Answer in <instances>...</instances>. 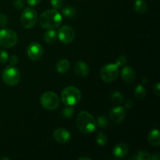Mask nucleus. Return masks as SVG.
<instances>
[{
	"instance_id": "b1692460",
	"label": "nucleus",
	"mask_w": 160,
	"mask_h": 160,
	"mask_svg": "<svg viewBox=\"0 0 160 160\" xmlns=\"http://www.w3.org/2000/svg\"><path fill=\"white\" fill-rule=\"evenodd\" d=\"M97 126L99 127L100 128H106L109 125V121H108V119L106 118L105 116H99V117L97 118Z\"/></svg>"
},
{
	"instance_id": "f704fd0d",
	"label": "nucleus",
	"mask_w": 160,
	"mask_h": 160,
	"mask_svg": "<svg viewBox=\"0 0 160 160\" xmlns=\"http://www.w3.org/2000/svg\"><path fill=\"white\" fill-rule=\"evenodd\" d=\"M133 106H134V102H133V101L131 99L128 100L126 102V103H125V108L126 109H131L133 107Z\"/></svg>"
},
{
	"instance_id": "c756f323",
	"label": "nucleus",
	"mask_w": 160,
	"mask_h": 160,
	"mask_svg": "<svg viewBox=\"0 0 160 160\" xmlns=\"http://www.w3.org/2000/svg\"><path fill=\"white\" fill-rule=\"evenodd\" d=\"M24 5L23 0H13V6L16 9H22L24 7Z\"/></svg>"
},
{
	"instance_id": "a878e982",
	"label": "nucleus",
	"mask_w": 160,
	"mask_h": 160,
	"mask_svg": "<svg viewBox=\"0 0 160 160\" xmlns=\"http://www.w3.org/2000/svg\"><path fill=\"white\" fill-rule=\"evenodd\" d=\"M74 114V109L71 106L64 108L62 111V115L64 118H70Z\"/></svg>"
},
{
	"instance_id": "7ed1b4c3",
	"label": "nucleus",
	"mask_w": 160,
	"mask_h": 160,
	"mask_svg": "<svg viewBox=\"0 0 160 160\" xmlns=\"http://www.w3.org/2000/svg\"><path fill=\"white\" fill-rule=\"evenodd\" d=\"M81 98V91L76 87L69 86L65 88L61 93V99L63 104L73 106L78 104Z\"/></svg>"
},
{
	"instance_id": "20e7f679",
	"label": "nucleus",
	"mask_w": 160,
	"mask_h": 160,
	"mask_svg": "<svg viewBox=\"0 0 160 160\" xmlns=\"http://www.w3.org/2000/svg\"><path fill=\"white\" fill-rule=\"evenodd\" d=\"M2 78L3 82L6 85L12 87V86H16L17 84H18V83L20 81L21 75H20V71L17 67L11 65L8 66L4 69Z\"/></svg>"
},
{
	"instance_id": "6ab92c4d",
	"label": "nucleus",
	"mask_w": 160,
	"mask_h": 160,
	"mask_svg": "<svg viewBox=\"0 0 160 160\" xmlns=\"http://www.w3.org/2000/svg\"><path fill=\"white\" fill-rule=\"evenodd\" d=\"M147 8V3L145 0H136L134 2V10L138 12V13H144L146 12Z\"/></svg>"
},
{
	"instance_id": "412c9836",
	"label": "nucleus",
	"mask_w": 160,
	"mask_h": 160,
	"mask_svg": "<svg viewBox=\"0 0 160 160\" xmlns=\"http://www.w3.org/2000/svg\"><path fill=\"white\" fill-rule=\"evenodd\" d=\"M96 143L100 146H105L108 142V137L105 133L99 131L97 134L96 138H95Z\"/></svg>"
},
{
	"instance_id": "423d86ee",
	"label": "nucleus",
	"mask_w": 160,
	"mask_h": 160,
	"mask_svg": "<svg viewBox=\"0 0 160 160\" xmlns=\"http://www.w3.org/2000/svg\"><path fill=\"white\" fill-rule=\"evenodd\" d=\"M18 38L12 30L3 28L0 30V46L3 48H11L17 45Z\"/></svg>"
},
{
	"instance_id": "aec40b11",
	"label": "nucleus",
	"mask_w": 160,
	"mask_h": 160,
	"mask_svg": "<svg viewBox=\"0 0 160 160\" xmlns=\"http://www.w3.org/2000/svg\"><path fill=\"white\" fill-rule=\"evenodd\" d=\"M146 95V90L142 84H138L134 88V96L138 99H142Z\"/></svg>"
},
{
	"instance_id": "4be33fe9",
	"label": "nucleus",
	"mask_w": 160,
	"mask_h": 160,
	"mask_svg": "<svg viewBox=\"0 0 160 160\" xmlns=\"http://www.w3.org/2000/svg\"><path fill=\"white\" fill-rule=\"evenodd\" d=\"M123 99H124L123 95L121 92H118V91H116V92H112V95H111V100L115 104H121L123 102Z\"/></svg>"
},
{
	"instance_id": "473e14b6",
	"label": "nucleus",
	"mask_w": 160,
	"mask_h": 160,
	"mask_svg": "<svg viewBox=\"0 0 160 160\" xmlns=\"http://www.w3.org/2000/svg\"><path fill=\"white\" fill-rule=\"evenodd\" d=\"M9 62H10L11 65L15 66L16 64L18 62V57H17L16 55H13V56H11L10 59H9Z\"/></svg>"
},
{
	"instance_id": "0eeeda50",
	"label": "nucleus",
	"mask_w": 160,
	"mask_h": 160,
	"mask_svg": "<svg viewBox=\"0 0 160 160\" xmlns=\"http://www.w3.org/2000/svg\"><path fill=\"white\" fill-rule=\"evenodd\" d=\"M38 13L32 8H26L22 12L20 17V23L22 26L26 29L34 28L38 22Z\"/></svg>"
},
{
	"instance_id": "a211bd4d",
	"label": "nucleus",
	"mask_w": 160,
	"mask_h": 160,
	"mask_svg": "<svg viewBox=\"0 0 160 160\" xmlns=\"http://www.w3.org/2000/svg\"><path fill=\"white\" fill-rule=\"evenodd\" d=\"M57 33H56V31L54 29H49L44 34V40H45V42L46 43H54L57 40Z\"/></svg>"
},
{
	"instance_id": "f8f14e48",
	"label": "nucleus",
	"mask_w": 160,
	"mask_h": 160,
	"mask_svg": "<svg viewBox=\"0 0 160 160\" xmlns=\"http://www.w3.org/2000/svg\"><path fill=\"white\" fill-rule=\"evenodd\" d=\"M53 138L56 142L60 144H66L70 140V132L64 128H58L55 130L52 135Z\"/></svg>"
},
{
	"instance_id": "ddd939ff",
	"label": "nucleus",
	"mask_w": 160,
	"mask_h": 160,
	"mask_svg": "<svg viewBox=\"0 0 160 160\" xmlns=\"http://www.w3.org/2000/svg\"><path fill=\"white\" fill-rule=\"evenodd\" d=\"M73 71L77 76L80 78H84L88 75L90 68L86 62L83 61H77L73 66Z\"/></svg>"
},
{
	"instance_id": "f257e3e1",
	"label": "nucleus",
	"mask_w": 160,
	"mask_h": 160,
	"mask_svg": "<svg viewBox=\"0 0 160 160\" xmlns=\"http://www.w3.org/2000/svg\"><path fill=\"white\" fill-rule=\"evenodd\" d=\"M62 16L56 9L45 11L38 19L40 26L45 29L48 30L59 28L62 23Z\"/></svg>"
},
{
	"instance_id": "c9c22d12",
	"label": "nucleus",
	"mask_w": 160,
	"mask_h": 160,
	"mask_svg": "<svg viewBox=\"0 0 160 160\" xmlns=\"http://www.w3.org/2000/svg\"><path fill=\"white\" fill-rule=\"evenodd\" d=\"M160 159L159 153L155 152L152 156H150V160H159Z\"/></svg>"
},
{
	"instance_id": "dca6fc26",
	"label": "nucleus",
	"mask_w": 160,
	"mask_h": 160,
	"mask_svg": "<svg viewBox=\"0 0 160 160\" xmlns=\"http://www.w3.org/2000/svg\"><path fill=\"white\" fill-rule=\"evenodd\" d=\"M148 142L152 146H159L160 145V138H159V131L158 129H153L148 133Z\"/></svg>"
},
{
	"instance_id": "4468645a",
	"label": "nucleus",
	"mask_w": 160,
	"mask_h": 160,
	"mask_svg": "<svg viewBox=\"0 0 160 160\" xmlns=\"http://www.w3.org/2000/svg\"><path fill=\"white\" fill-rule=\"evenodd\" d=\"M128 152H129V147L125 143L117 144V145L114 146L113 150H112L113 156L118 159H121V158H124L125 156H127Z\"/></svg>"
},
{
	"instance_id": "4c0bfd02",
	"label": "nucleus",
	"mask_w": 160,
	"mask_h": 160,
	"mask_svg": "<svg viewBox=\"0 0 160 160\" xmlns=\"http://www.w3.org/2000/svg\"><path fill=\"white\" fill-rule=\"evenodd\" d=\"M2 159H6V160H9V158H6V157H2L0 158V160H2Z\"/></svg>"
},
{
	"instance_id": "72a5a7b5",
	"label": "nucleus",
	"mask_w": 160,
	"mask_h": 160,
	"mask_svg": "<svg viewBox=\"0 0 160 160\" xmlns=\"http://www.w3.org/2000/svg\"><path fill=\"white\" fill-rule=\"evenodd\" d=\"M41 2H42V0H27V2L31 6H37V5H38Z\"/></svg>"
},
{
	"instance_id": "39448f33",
	"label": "nucleus",
	"mask_w": 160,
	"mask_h": 160,
	"mask_svg": "<svg viewBox=\"0 0 160 160\" xmlns=\"http://www.w3.org/2000/svg\"><path fill=\"white\" fill-rule=\"evenodd\" d=\"M40 103L47 110H55L59 106V98L52 92H45L41 95Z\"/></svg>"
},
{
	"instance_id": "e433bc0d",
	"label": "nucleus",
	"mask_w": 160,
	"mask_h": 160,
	"mask_svg": "<svg viewBox=\"0 0 160 160\" xmlns=\"http://www.w3.org/2000/svg\"><path fill=\"white\" fill-rule=\"evenodd\" d=\"M78 160H91V158H89V157H81V158H79Z\"/></svg>"
},
{
	"instance_id": "9b49d317",
	"label": "nucleus",
	"mask_w": 160,
	"mask_h": 160,
	"mask_svg": "<svg viewBox=\"0 0 160 160\" xmlns=\"http://www.w3.org/2000/svg\"><path fill=\"white\" fill-rule=\"evenodd\" d=\"M109 117L111 121L115 124L121 123L126 117V112L121 106H116L109 112Z\"/></svg>"
},
{
	"instance_id": "7c9ffc66",
	"label": "nucleus",
	"mask_w": 160,
	"mask_h": 160,
	"mask_svg": "<svg viewBox=\"0 0 160 160\" xmlns=\"http://www.w3.org/2000/svg\"><path fill=\"white\" fill-rule=\"evenodd\" d=\"M126 62H127V58L125 57L124 56H119V57L117 59V60H116V64H117L118 67L125 65Z\"/></svg>"
},
{
	"instance_id": "5701e85b",
	"label": "nucleus",
	"mask_w": 160,
	"mask_h": 160,
	"mask_svg": "<svg viewBox=\"0 0 160 160\" xmlns=\"http://www.w3.org/2000/svg\"><path fill=\"white\" fill-rule=\"evenodd\" d=\"M62 14H63L64 17H67V18H73V17H74L77 14L76 9L73 7H71V6H67V7L64 8V9H62Z\"/></svg>"
},
{
	"instance_id": "2f4dec72",
	"label": "nucleus",
	"mask_w": 160,
	"mask_h": 160,
	"mask_svg": "<svg viewBox=\"0 0 160 160\" xmlns=\"http://www.w3.org/2000/svg\"><path fill=\"white\" fill-rule=\"evenodd\" d=\"M153 91H154L155 95L157 97L160 96V84L159 83H156L153 87Z\"/></svg>"
},
{
	"instance_id": "f03ea898",
	"label": "nucleus",
	"mask_w": 160,
	"mask_h": 160,
	"mask_svg": "<svg viewBox=\"0 0 160 160\" xmlns=\"http://www.w3.org/2000/svg\"><path fill=\"white\" fill-rule=\"evenodd\" d=\"M77 126L81 133L85 134L94 132L97 128L96 120L88 112L82 111L77 117Z\"/></svg>"
},
{
	"instance_id": "6e6552de",
	"label": "nucleus",
	"mask_w": 160,
	"mask_h": 160,
	"mask_svg": "<svg viewBox=\"0 0 160 160\" xmlns=\"http://www.w3.org/2000/svg\"><path fill=\"white\" fill-rule=\"evenodd\" d=\"M119 75V67L116 63H109L104 66L100 71V77L105 82L115 81Z\"/></svg>"
},
{
	"instance_id": "f3484780",
	"label": "nucleus",
	"mask_w": 160,
	"mask_h": 160,
	"mask_svg": "<svg viewBox=\"0 0 160 160\" xmlns=\"http://www.w3.org/2000/svg\"><path fill=\"white\" fill-rule=\"evenodd\" d=\"M56 68L58 73H61V74H64V73L68 72L69 70H70V63L68 59H61L56 63Z\"/></svg>"
},
{
	"instance_id": "2eb2a0df",
	"label": "nucleus",
	"mask_w": 160,
	"mask_h": 160,
	"mask_svg": "<svg viewBox=\"0 0 160 160\" xmlns=\"http://www.w3.org/2000/svg\"><path fill=\"white\" fill-rule=\"evenodd\" d=\"M121 77L123 81L128 83H131L134 81L136 78L135 70L129 66H126L121 70Z\"/></svg>"
},
{
	"instance_id": "393cba45",
	"label": "nucleus",
	"mask_w": 160,
	"mask_h": 160,
	"mask_svg": "<svg viewBox=\"0 0 160 160\" xmlns=\"http://www.w3.org/2000/svg\"><path fill=\"white\" fill-rule=\"evenodd\" d=\"M134 159L137 160H150V154L148 152L140 151L136 153L135 156H134Z\"/></svg>"
},
{
	"instance_id": "9d476101",
	"label": "nucleus",
	"mask_w": 160,
	"mask_h": 160,
	"mask_svg": "<svg viewBox=\"0 0 160 160\" xmlns=\"http://www.w3.org/2000/svg\"><path fill=\"white\" fill-rule=\"evenodd\" d=\"M27 54L31 60L37 61L42 58L43 55V48L38 42H31L27 48Z\"/></svg>"
},
{
	"instance_id": "1a4fd4ad",
	"label": "nucleus",
	"mask_w": 160,
	"mask_h": 160,
	"mask_svg": "<svg viewBox=\"0 0 160 160\" xmlns=\"http://www.w3.org/2000/svg\"><path fill=\"white\" fill-rule=\"evenodd\" d=\"M57 36L63 44H70L75 38V31L70 26H62L58 31Z\"/></svg>"
},
{
	"instance_id": "cd10ccee",
	"label": "nucleus",
	"mask_w": 160,
	"mask_h": 160,
	"mask_svg": "<svg viewBox=\"0 0 160 160\" xmlns=\"http://www.w3.org/2000/svg\"><path fill=\"white\" fill-rule=\"evenodd\" d=\"M51 5L54 9H59L63 5V0H51Z\"/></svg>"
},
{
	"instance_id": "c85d7f7f",
	"label": "nucleus",
	"mask_w": 160,
	"mask_h": 160,
	"mask_svg": "<svg viewBox=\"0 0 160 160\" xmlns=\"http://www.w3.org/2000/svg\"><path fill=\"white\" fill-rule=\"evenodd\" d=\"M8 23V17L6 14L1 13L0 14V27H6Z\"/></svg>"
},
{
	"instance_id": "bb28decb",
	"label": "nucleus",
	"mask_w": 160,
	"mask_h": 160,
	"mask_svg": "<svg viewBox=\"0 0 160 160\" xmlns=\"http://www.w3.org/2000/svg\"><path fill=\"white\" fill-rule=\"evenodd\" d=\"M9 60V55L3 49H0V62L6 63Z\"/></svg>"
}]
</instances>
